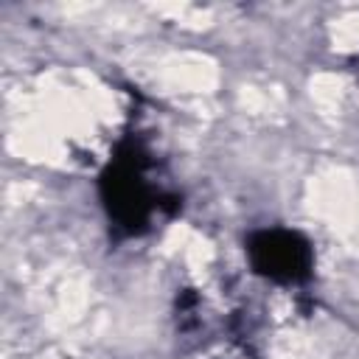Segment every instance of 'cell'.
I'll use <instances>...</instances> for the list:
<instances>
[{"instance_id":"1","label":"cell","mask_w":359,"mask_h":359,"mask_svg":"<svg viewBox=\"0 0 359 359\" xmlns=\"http://www.w3.org/2000/svg\"><path fill=\"white\" fill-rule=\"evenodd\" d=\"M98 194L112 227L121 236H140L154 216L171 213L177 196H168L151 174V160L137 143H123L101 171Z\"/></svg>"},{"instance_id":"2","label":"cell","mask_w":359,"mask_h":359,"mask_svg":"<svg viewBox=\"0 0 359 359\" xmlns=\"http://www.w3.org/2000/svg\"><path fill=\"white\" fill-rule=\"evenodd\" d=\"M247 258L255 275L280 283L294 286L306 283L314 269V250L311 241L289 227H264L255 230L247 238Z\"/></svg>"}]
</instances>
